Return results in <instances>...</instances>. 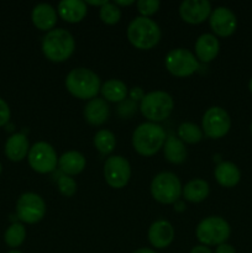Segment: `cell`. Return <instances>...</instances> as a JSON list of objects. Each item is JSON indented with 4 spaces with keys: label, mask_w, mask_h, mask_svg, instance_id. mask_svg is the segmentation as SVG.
<instances>
[{
    "label": "cell",
    "mask_w": 252,
    "mask_h": 253,
    "mask_svg": "<svg viewBox=\"0 0 252 253\" xmlns=\"http://www.w3.org/2000/svg\"><path fill=\"white\" fill-rule=\"evenodd\" d=\"M127 39L138 49H151L160 42L161 29L152 19L145 16L135 17L128 24Z\"/></svg>",
    "instance_id": "obj_4"
},
{
    "label": "cell",
    "mask_w": 252,
    "mask_h": 253,
    "mask_svg": "<svg viewBox=\"0 0 252 253\" xmlns=\"http://www.w3.org/2000/svg\"><path fill=\"white\" fill-rule=\"evenodd\" d=\"M209 22L212 32L220 37L231 36L237 27L236 16L229 7L225 6H219L211 10Z\"/></svg>",
    "instance_id": "obj_13"
},
{
    "label": "cell",
    "mask_w": 252,
    "mask_h": 253,
    "mask_svg": "<svg viewBox=\"0 0 252 253\" xmlns=\"http://www.w3.org/2000/svg\"><path fill=\"white\" fill-rule=\"evenodd\" d=\"M86 4L82 0H62L57 7L59 17L71 24L82 21L85 17Z\"/></svg>",
    "instance_id": "obj_18"
},
{
    "label": "cell",
    "mask_w": 252,
    "mask_h": 253,
    "mask_svg": "<svg viewBox=\"0 0 252 253\" xmlns=\"http://www.w3.org/2000/svg\"><path fill=\"white\" fill-rule=\"evenodd\" d=\"M137 10L140 11L141 16L148 17L158 11L161 6V2L158 0H138L136 2Z\"/></svg>",
    "instance_id": "obj_31"
},
{
    "label": "cell",
    "mask_w": 252,
    "mask_h": 253,
    "mask_svg": "<svg viewBox=\"0 0 252 253\" xmlns=\"http://www.w3.org/2000/svg\"><path fill=\"white\" fill-rule=\"evenodd\" d=\"M57 187H58L59 193L67 198L73 197L77 193L76 180L69 177V175H61L57 180Z\"/></svg>",
    "instance_id": "obj_30"
},
{
    "label": "cell",
    "mask_w": 252,
    "mask_h": 253,
    "mask_svg": "<svg viewBox=\"0 0 252 253\" xmlns=\"http://www.w3.org/2000/svg\"><path fill=\"white\" fill-rule=\"evenodd\" d=\"M136 109H137V105H136L135 101L131 100V99H125L119 105L118 113L123 118H130V116H132L135 114Z\"/></svg>",
    "instance_id": "obj_32"
},
{
    "label": "cell",
    "mask_w": 252,
    "mask_h": 253,
    "mask_svg": "<svg viewBox=\"0 0 252 253\" xmlns=\"http://www.w3.org/2000/svg\"><path fill=\"white\" fill-rule=\"evenodd\" d=\"M32 22L41 31H51L57 24V11L52 5L42 2L32 10Z\"/></svg>",
    "instance_id": "obj_16"
},
{
    "label": "cell",
    "mask_w": 252,
    "mask_h": 253,
    "mask_svg": "<svg viewBox=\"0 0 252 253\" xmlns=\"http://www.w3.org/2000/svg\"><path fill=\"white\" fill-rule=\"evenodd\" d=\"M128 95H130L131 100H133L136 103V101L142 100L143 96H145L146 94L145 91L142 90V88H140V86H133V88L128 91Z\"/></svg>",
    "instance_id": "obj_34"
},
{
    "label": "cell",
    "mask_w": 252,
    "mask_h": 253,
    "mask_svg": "<svg viewBox=\"0 0 252 253\" xmlns=\"http://www.w3.org/2000/svg\"><path fill=\"white\" fill-rule=\"evenodd\" d=\"M133 253H157V252L153 251V250H151V249H138V250H136Z\"/></svg>",
    "instance_id": "obj_39"
},
{
    "label": "cell",
    "mask_w": 252,
    "mask_h": 253,
    "mask_svg": "<svg viewBox=\"0 0 252 253\" xmlns=\"http://www.w3.org/2000/svg\"><path fill=\"white\" fill-rule=\"evenodd\" d=\"M250 131H251V133H252V123H251V125H250Z\"/></svg>",
    "instance_id": "obj_42"
},
{
    "label": "cell",
    "mask_w": 252,
    "mask_h": 253,
    "mask_svg": "<svg viewBox=\"0 0 252 253\" xmlns=\"http://www.w3.org/2000/svg\"><path fill=\"white\" fill-rule=\"evenodd\" d=\"M1 169H2V167H1V163H0V173H1Z\"/></svg>",
    "instance_id": "obj_43"
},
{
    "label": "cell",
    "mask_w": 252,
    "mask_h": 253,
    "mask_svg": "<svg viewBox=\"0 0 252 253\" xmlns=\"http://www.w3.org/2000/svg\"><path fill=\"white\" fill-rule=\"evenodd\" d=\"M25 237H26V229H25L24 225L19 224V222L10 225L4 235V240L6 245L12 247V249L19 247L25 241Z\"/></svg>",
    "instance_id": "obj_28"
},
{
    "label": "cell",
    "mask_w": 252,
    "mask_h": 253,
    "mask_svg": "<svg viewBox=\"0 0 252 253\" xmlns=\"http://www.w3.org/2000/svg\"><path fill=\"white\" fill-rule=\"evenodd\" d=\"M7 253H22V252L17 251V250H12V251H10V252H7Z\"/></svg>",
    "instance_id": "obj_41"
},
{
    "label": "cell",
    "mask_w": 252,
    "mask_h": 253,
    "mask_svg": "<svg viewBox=\"0 0 252 253\" xmlns=\"http://www.w3.org/2000/svg\"><path fill=\"white\" fill-rule=\"evenodd\" d=\"M215 253H236V251H235V249L231 246V245L225 242V244L219 245V246L216 247V251H215Z\"/></svg>",
    "instance_id": "obj_35"
},
{
    "label": "cell",
    "mask_w": 252,
    "mask_h": 253,
    "mask_svg": "<svg viewBox=\"0 0 252 253\" xmlns=\"http://www.w3.org/2000/svg\"><path fill=\"white\" fill-rule=\"evenodd\" d=\"M216 182L224 188H232L241 179V172L239 167L232 162H220L214 170Z\"/></svg>",
    "instance_id": "obj_21"
},
{
    "label": "cell",
    "mask_w": 252,
    "mask_h": 253,
    "mask_svg": "<svg viewBox=\"0 0 252 253\" xmlns=\"http://www.w3.org/2000/svg\"><path fill=\"white\" fill-rule=\"evenodd\" d=\"M99 16L100 20L106 25H115L120 21L121 19V11L119 6H116L114 2H106L105 5L100 7L99 11Z\"/></svg>",
    "instance_id": "obj_29"
},
{
    "label": "cell",
    "mask_w": 252,
    "mask_h": 253,
    "mask_svg": "<svg viewBox=\"0 0 252 253\" xmlns=\"http://www.w3.org/2000/svg\"><path fill=\"white\" fill-rule=\"evenodd\" d=\"M165 64L170 74L179 78L192 76L198 71V67H199L194 53L185 48L170 49L166 56Z\"/></svg>",
    "instance_id": "obj_8"
},
{
    "label": "cell",
    "mask_w": 252,
    "mask_h": 253,
    "mask_svg": "<svg viewBox=\"0 0 252 253\" xmlns=\"http://www.w3.org/2000/svg\"><path fill=\"white\" fill-rule=\"evenodd\" d=\"M178 136L183 142L194 145L202 141L203 131L198 125L193 123H183L178 126Z\"/></svg>",
    "instance_id": "obj_27"
},
{
    "label": "cell",
    "mask_w": 252,
    "mask_h": 253,
    "mask_svg": "<svg viewBox=\"0 0 252 253\" xmlns=\"http://www.w3.org/2000/svg\"><path fill=\"white\" fill-rule=\"evenodd\" d=\"M106 2H108V0H104V1H86L85 4H89V5H95V6H103V5H105Z\"/></svg>",
    "instance_id": "obj_38"
},
{
    "label": "cell",
    "mask_w": 252,
    "mask_h": 253,
    "mask_svg": "<svg viewBox=\"0 0 252 253\" xmlns=\"http://www.w3.org/2000/svg\"><path fill=\"white\" fill-rule=\"evenodd\" d=\"M16 214L26 224H36L46 214V204L36 193H24L16 203Z\"/></svg>",
    "instance_id": "obj_11"
},
{
    "label": "cell",
    "mask_w": 252,
    "mask_h": 253,
    "mask_svg": "<svg viewBox=\"0 0 252 253\" xmlns=\"http://www.w3.org/2000/svg\"><path fill=\"white\" fill-rule=\"evenodd\" d=\"M190 253H212V252L209 247L204 246V245H199V246L193 247Z\"/></svg>",
    "instance_id": "obj_36"
},
{
    "label": "cell",
    "mask_w": 252,
    "mask_h": 253,
    "mask_svg": "<svg viewBox=\"0 0 252 253\" xmlns=\"http://www.w3.org/2000/svg\"><path fill=\"white\" fill-rule=\"evenodd\" d=\"M166 131L160 124L143 123L132 133V146L141 156H153L163 148L166 142Z\"/></svg>",
    "instance_id": "obj_1"
},
{
    "label": "cell",
    "mask_w": 252,
    "mask_h": 253,
    "mask_svg": "<svg viewBox=\"0 0 252 253\" xmlns=\"http://www.w3.org/2000/svg\"><path fill=\"white\" fill-rule=\"evenodd\" d=\"M133 0H128V1H115L114 2V4L116 5V6H127V5H132L133 4Z\"/></svg>",
    "instance_id": "obj_37"
},
{
    "label": "cell",
    "mask_w": 252,
    "mask_h": 253,
    "mask_svg": "<svg viewBox=\"0 0 252 253\" xmlns=\"http://www.w3.org/2000/svg\"><path fill=\"white\" fill-rule=\"evenodd\" d=\"M231 127V119L227 111L220 106H211L205 111L202 120V128L210 138H221Z\"/></svg>",
    "instance_id": "obj_10"
},
{
    "label": "cell",
    "mask_w": 252,
    "mask_h": 253,
    "mask_svg": "<svg viewBox=\"0 0 252 253\" xmlns=\"http://www.w3.org/2000/svg\"><path fill=\"white\" fill-rule=\"evenodd\" d=\"M27 158L32 169L41 174L53 172L58 165V157L54 148L43 141L35 143L30 148Z\"/></svg>",
    "instance_id": "obj_9"
},
{
    "label": "cell",
    "mask_w": 252,
    "mask_h": 253,
    "mask_svg": "<svg viewBox=\"0 0 252 253\" xmlns=\"http://www.w3.org/2000/svg\"><path fill=\"white\" fill-rule=\"evenodd\" d=\"M104 177L111 188L121 189L131 178V167L123 156H111L104 163Z\"/></svg>",
    "instance_id": "obj_12"
},
{
    "label": "cell",
    "mask_w": 252,
    "mask_h": 253,
    "mask_svg": "<svg viewBox=\"0 0 252 253\" xmlns=\"http://www.w3.org/2000/svg\"><path fill=\"white\" fill-rule=\"evenodd\" d=\"M163 153H165L166 160L173 165H180L187 160L188 156L184 142L174 136L166 138V142L163 145Z\"/></svg>",
    "instance_id": "obj_23"
},
{
    "label": "cell",
    "mask_w": 252,
    "mask_h": 253,
    "mask_svg": "<svg viewBox=\"0 0 252 253\" xmlns=\"http://www.w3.org/2000/svg\"><path fill=\"white\" fill-rule=\"evenodd\" d=\"M174 108L172 96L166 91H150L143 96L140 104V110L150 123H161L168 119Z\"/></svg>",
    "instance_id": "obj_5"
},
{
    "label": "cell",
    "mask_w": 252,
    "mask_h": 253,
    "mask_svg": "<svg viewBox=\"0 0 252 253\" xmlns=\"http://www.w3.org/2000/svg\"><path fill=\"white\" fill-rule=\"evenodd\" d=\"M10 119V108L4 99L0 98V126H4Z\"/></svg>",
    "instance_id": "obj_33"
},
{
    "label": "cell",
    "mask_w": 252,
    "mask_h": 253,
    "mask_svg": "<svg viewBox=\"0 0 252 253\" xmlns=\"http://www.w3.org/2000/svg\"><path fill=\"white\" fill-rule=\"evenodd\" d=\"M220 51V43L211 34H203L195 42V56L199 61L209 63L216 58Z\"/></svg>",
    "instance_id": "obj_17"
},
{
    "label": "cell",
    "mask_w": 252,
    "mask_h": 253,
    "mask_svg": "<svg viewBox=\"0 0 252 253\" xmlns=\"http://www.w3.org/2000/svg\"><path fill=\"white\" fill-rule=\"evenodd\" d=\"M249 89H250V91H251V94H252V78L250 79V83H249Z\"/></svg>",
    "instance_id": "obj_40"
},
{
    "label": "cell",
    "mask_w": 252,
    "mask_h": 253,
    "mask_svg": "<svg viewBox=\"0 0 252 253\" xmlns=\"http://www.w3.org/2000/svg\"><path fill=\"white\" fill-rule=\"evenodd\" d=\"M76 41L69 31L64 29H53L42 40V52L44 57L54 63L67 61L73 54Z\"/></svg>",
    "instance_id": "obj_3"
},
{
    "label": "cell",
    "mask_w": 252,
    "mask_h": 253,
    "mask_svg": "<svg viewBox=\"0 0 252 253\" xmlns=\"http://www.w3.org/2000/svg\"><path fill=\"white\" fill-rule=\"evenodd\" d=\"M211 14V4L208 0H184L179 6L183 21L197 25L205 21Z\"/></svg>",
    "instance_id": "obj_14"
},
{
    "label": "cell",
    "mask_w": 252,
    "mask_h": 253,
    "mask_svg": "<svg viewBox=\"0 0 252 253\" xmlns=\"http://www.w3.org/2000/svg\"><path fill=\"white\" fill-rule=\"evenodd\" d=\"M209 184L203 179H193L182 188V195L190 203H200L209 195Z\"/></svg>",
    "instance_id": "obj_24"
},
{
    "label": "cell",
    "mask_w": 252,
    "mask_h": 253,
    "mask_svg": "<svg viewBox=\"0 0 252 253\" xmlns=\"http://www.w3.org/2000/svg\"><path fill=\"white\" fill-rule=\"evenodd\" d=\"M229 222L220 216H209L199 222L195 235L204 246H219L225 244L230 237Z\"/></svg>",
    "instance_id": "obj_6"
},
{
    "label": "cell",
    "mask_w": 252,
    "mask_h": 253,
    "mask_svg": "<svg viewBox=\"0 0 252 253\" xmlns=\"http://www.w3.org/2000/svg\"><path fill=\"white\" fill-rule=\"evenodd\" d=\"M66 88L69 93L82 100H91L100 91V78L91 69L74 68L66 77Z\"/></svg>",
    "instance_id": "obj_2"
},
{
    "label": "cell",
    "mask_w": 252,
    "mask_h": 253,
    "mask_svg": "<svg viewBox=\"0 0 252 253\" xmlns=\"http://www.w3.org/2000/svg\"><path fill=\"white\" fill-rule=\"evenodd\" d=\"M85 157L81 152H77V151L64 152L58 158L59 168L66 175L79 174L85 168Z\"/></svg>",
    "instance_id": "obj_22"
},
{
    "label": "cell",
    "mask_w": 252,
    "mask_h": 253,
    "mask_svg": "<svg viewBox=\"0 0 252 253\" xmlns=\"http://www.w3.org/2000/svg\"><path fill=\"white\" fill-rule=\"evenodd\" d=\"M109 105L106 100L100 98H94L84 106V119L90 125H103L109 118Z\"/></svg>",
    "instance_id": "obj_19"
},
{
    "label": "cell",
    "mask_w": 252,
    "mask_h": 253,
    "mask_svg": "<svg viewBox=\"0 0 252 253\" xmlns=\"http://www.w3.org/2000/svg\"><path fill=\"white\" fill-rule=\"evenodd\" d=\"M101 94L104 96V100L113 101V103H121L126 99V95L128 94L127 86L123 81L119 79H110L105 82L100 88Z\"/></svg>",
    "instance_id": "obj_25"
},
{
    "label": "cell",
    "mask_w": 252,
    "mask_h": 253,
    "mask_svg": "<svg viewBox=\"0 0 252 253\" xmlns=\"http://www.w3.org/2000/svg\"><path fill=\"white\" fill-rule=\"evenodd\" d=\"M182 184L174 173L161 172L151 183V194L161 204H175L182 195Z\"/></svg>",
    "instance_id": "obj_7"
},
{
    "label": "cell",
    "mask_w": 252,
    "mask_h": 253,
    "mask_svg": "<svg viewBox=\"0 0 252 253\" xmlns=\"http://www.w3.org/2000/svg\"><path fill=\"white\" fill-rule=\"evenodd\" d=\"M174 239V229L166 220H157L148 229V241L156 249H166Z\"/></svg>",
    "instance_id": "obj_15"
},
{
    "label": "cell",
    "mask_w": 252,
    "mask_h": 253,
    "mask_svg": "<svg viewBox=\"0 0 252 253\" xmlns=\"http://www.w3.org/2000/svg\"><path fill=\"white\" fill-rule=\"evenodd\" d=\"M94 146L103 155H109L116 146V138L111 131L99 130L94 136Z\"/></svg>",
    "instance_id": "obj_26"
},
{
    "label": "cell",
    "mask_w": 252,
    "mask_h": 253,
    "mask_svg": "<svg viewBox=\"0 0 252 253\" xmlns=\"http://www.w3.org/2000/svg\"><path fill=\"white\" fill-rule=\"evenodd\" d=\"M30 151V143L24 133H14L10 136L5 143V155L14 162L24 160Z\"/></svg>",
    "instance_id": "obj_20"
}]
</instances>
